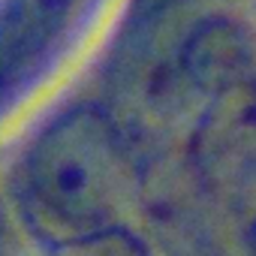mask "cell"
Listing matches in <instances>:
<instances>
[{"label":"cell","mask_w":256,"mask_h":256,"mask_svg":"<svg viewBox=\"0 0 256 256\" xmlns=\"http://www.w3.org/2000/svg\"><path fill=\"white\" fill-rule=\"evenodd\" d=\"M133 193V160L118 124L90 106L52 120L24 157L22 208L54 247L124 226Z\"/></svg>","instance_id":"1"},{"label":"cell","mask_w":256,"mask_h":256,"mask_svg":"<svg viewBox=\"0 0 256 256\" xmlns=\"http://www.w3.org/2000/svg\"><path fill=\"white\" fill-rule=\"evenodd\" d=\"M54 253L58 256H151L148 247L124 226L100 229V232L82 235L76 241L58 244Z\"/></svg>","instance_id":"3"},{"label":"cell","mask_w":256,"mask_h":256,"mask_svg":"<svg viewBox=\"0 0 256 256\" xmlns=\"http://www.w3.org/2000/svg\"><path fill=\"white\" fill-rule=\"evenodd\" d=\"M96 0H0V100L36 84Z\"/></svg>","instance_id":"2"},{"label":"cell","mask_w":256,"mask_h":256,"mask_svg":"<svg viewBox=\"0 0 256 256\" xmlns=\"http://www.w3.org/2000/svg\"><path fill=\"white\" fill-rule=\"evenodd\" d=\"M232 220L244 256H256V169L241 175V187L232 196Z\"/></svg>","instance_id":"4"}]
</instances>
